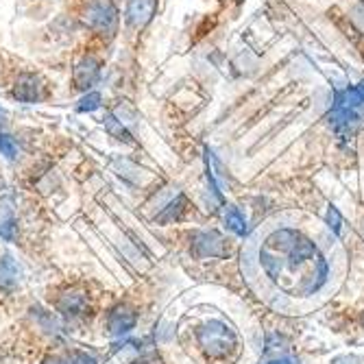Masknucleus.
Listing matches in <instances>:
<instances>
[{
    "mask_svg": "<svg viewBox=\"0 0 364 364\" xmlns=\"http://www.w3.org/2000/svg\"><path fill=\"white\" fill-rule=\"evenodd\" d=\"M103 107V94L96 92V90H90L85 94H81V98L77 101V112L79 114H92L96 109Z\"/></svg>",
    "mask_w": 364,
    "mask_h": 364,
    "instance_id": "obj_13",
    "label": "nucleus"
},
{
    "mask_svg": "<svg viewBox=\"0 0 364 364\" xmlns=\"http://www.w3.org/2000/svg\"><path fill=\"white\" fill-rule=\"evenodd\" d=\"M225 223H227V227L234 231L236 236H245L247 234V220H245V216L240 214V210L236 205H227Z\"/></svg>",
    "mask_w": 364,
    "mask_h": 364,
    "instance_id": "obj_14",
    "label": "nucleus"
},
{
    "mask_svg": "<svg viewBox=\"0 0 364 364\" xmlns=\"http://www.w3.org/2000/svg\"><path fill=\"white\" fill-rule=\"evenodd\" d=\"M327 227L332 229L336 236L341 234V229H343V218H341V214H338V210L334 205L327 208Z\"/></svg>",
    "mask_w": 364,
    "mask_h": 364,
    "instance_id": "obj_17",
    "label": "nucleus"
},
{
    "mask_svg": "<svg viewBox=\"0 0 364 364\" xmlns=\"http://www.w3.org/2000/svg\"><path fill=\"white\" fill-rule=\"evenodd\" d=\"M87 301H85V296L81 292H65L61 294V299H59V310L63 314H68V316H77V314H83Z\"/></svg>",
    "mask_w": 364,
    "mask_h": 364,
    "instance_id": "obj_11",
    "label": "nucleus"
},
{
    "mask_svg": "<svg viewBox=\"0 0 364 364\" xmlns=\"http://www.w3.org/2000/svg\"><path fill=\"white\" fill-rule=\"evenodd\" d=\"M360 107H364V92H362L360 85H347V87L334 92V105H332V109L358 112Z\"/></svg>",
    "mask_w": 364,
    "mask_h": 364,
    "instance_id": "obj_9",
    "label": "nucleus"
},
{
    "mask_svg": "<svg viewBox=\"0 0 364 364\" xmlns=\"http://www.w3.org/2000/svg\"><path fill=\"white\" fill-rule=\"evenodd\" d=\"M136 323H138L136 310H134V308H129V306H124V304L116 306V308L109 312V316H107V329H109V334H112V336H124V334H129L131 329L136 327Z\"/></svg>",
    "mask_w": 364,
    "mask_h": 364,
    "instance_id": "obj_8",
    "label": "nucleus"
},
{
    "mask_svg": "<svg viewBox=\"0 0 364 364\" xmlns=\"http://www.w3.org/2000/svg\"><path fill=\"white\" fill-rule=\"evenodd\" d=\"M192 251L198 257H223L229 253L227 242L218 231H198V234H194Z\"/></svg>",
    "mask_w": 364,
    "mask_h": 364,
    "instance_id": "obj_7",
    "label": "nucleus"
},
{
    "mask_svg": "<svg viewBox=\"0 0 364 364\" xmlns=\"http://www.w3.org/2000/svg\"><path fill=\"white\" fill-rule=\"evenodd\" d=\"M18 282V264L11 255L0 257V288H11Z\"/></svg>",
    "mask_w": 364,
    "mask_h": 364,
    "instance_id": "obj_12",
    "label": "nucleus"
},
{
    "mask_svg": "<svg viewBox=\"0 0 364 364\" xmlns=\"http://www.w3.org/2000/svg\"><path fill=\"white\" fill-rule=\"evenodd\" d=\"M101 77H103V59L94 53H83L73 65L70 85H73V90L85 94L98 85Z\"/></svg>",
    "mask_w": 364,
    "mask_h": 364,
    "instance_id": "obj_4",
    "label": "nucleus"
},
{
    "mask_svg": "<svg viewBox=\"0 0 364 364\" xmlns=\"http://www.w3.org/2000/svg\"><path fill=\"white\" fill-rule=\"evenodd\" d=\"M336 364H353V360H347L345 358V360H336Z\"/></svg>",
    "mask_w": 364,
    "mask_h": 364,
    "instance_id": "obj_21",
    "label": "nucleus"
},
{
    "mask_svg": "<svg viewBox=\"0 0 364 364\" xmlns=\"http://www.w3.org/2000/svg\"><path fill=\"white\" fill-rule=\"evenodd\" d=\"M157 11H159V0H127L122 11V24L129 31L140 33L155 20Z\"/></svg>",
    "mask_w": 364,
    "mask_h": 364,
    "instance_id": "obj_6",
    "label": "nucleus"
},
{
    "mask_svg": "<svg viewBox=\"0 0 364 364\" xmlns=\"http://www.w3.org/2000/svg\"><path fill=\"white\" fill-rule=\"evenodd\" d=\"M70 364H96V360L92 355L83 353V351H75L70 355Z\"/></svg>",
    "mask_w": 364,
    "mask_h": 364,
    "instance_id": "obj_18",
    "label": "nucleus"
},
{
    "mask_svg": "<svg viewBox=\"0 0 364 364\" xmlns=\"http://www.w3.org/2000/svg\"><path fill=\"white\" fill-rule=\"evenodd\" d=\"M183 208H186V198L179 194V196L175 198V201H171L168 208L157 216V220H159V223H171V220L179 218V214L183 212Z\"/></svg>",
    "mask_w": 364,
    "mask_h": 364,
    "instance_id": "obj_15",
    "label": "nucleus"
},
{
    "mask_svg": "<svg viewBox=\"0 0 364 364\" xmlns=\"http://www.w3.org/2000/svg\"><path fill=\"white\" fill-rule=\"evenodd\" d=\"M0 155L7 159H16L18 157V142L14 140V136L0 131Z\"/></svg>",
    "mask_w": 364,
    "mask_h": 364,
    "instance_id": "obj_16",
    "label": "nucleus"
},
{
    "mask_svg": "<svg viewBox=\"0 0 364 364\" xmlns=\"http://www.w3.org/2000/svg\"><path fill=\"white\" fill-rule=\"evenodd\" d=\"M269 364H292V360H286V358H282V360H273V362H269Z\"/></svg>",
    "mask_w": 364,
    "mask_h": 364,
    "instance_id": "obj_20",
    "label": "nucleus"
},
{
    "mask_svg": "<svg viewBox=\"0 0 364 364\" xmlns=\"http://www.w3.org/2000/svg\"><path fill=\"white\" fill-rule=\"evenodd\" d=\"M103 124H105L107 134H109L112 138H116V140H120V142H134V140H131L134 136H131V131L127 129V122H124L116 112H107Z\"/></svg>",
    "mask_w": 364,
    "mask_h": 364,
    "instance_id": "obj_10",
    "label": "nucleus"
},
{
    "mask_svg": "<svg viewBox=\"0 0 364 364\" xmlns=\"http://www.w3.org/2000/svg\"><path fill=\"white\" fill-rule=\"evenodd\" d=\"M42 364H65L63 360H59V358H46Z\"/></svg>",
    "mask_w": 364,
    "mask_h": 364,
    "instance_id": "obj_19",
    "label": "nucleus"
},
{
    "mask_svg": "<svg viewBox=\"0 0 364 364\" xmlns=\"http://www.w3.org/2000/svg\"><path fill=\"white\" fill-rule=\"evenodd\" d=\"M81 24L101 40H112L118 36L122 14L116 0H85L79 11Z\"/></svg>",
    "mask_w": 364,
    "mask_h": 364,
    "instance_id": "obj_2",
    "label": "nucleus"
},
{
    "mask_svg": "<svg viewBox=\"0 0 364 364\" xmlns=\"http://www.w3.org/2000/svg\"><path fill=\"white\" fill-rule=\"evenodd\" d=\"M9 94L14 101H18L22 105H38L44 98V81L36 73L20 70V73H16L11 85H9Z\"/></svg>",
    "mask_w": 364,
    "mask_h": 364,
    "instance_id": "obj_5",
    "label": "nucleus"
},
{
    "mask_svg": "<svg viewBox=\"0 0 364 364\" xmlns=\"http://www.w3.org/2000/svg\"><path fill=\"white\" fill-rule=\"evenodd\" d=\"M242 271L255 294L279 314L314 312L338 292L347 253L316 218L284 212L264 220L242 251Z\"/></svg>",
    "mask_w": 364,
    "mask_h": 364,
    "instance_id": "obj_1",
    "label": "nucleus"
},
{
    "mask_svg": "<svg viewBox=\"0 0 364 364\" xmlns=\"http://www.w3.org/2000/svg\"><path fill=\"white\" fill-rule=\"evenodd\" d=\"M196 338H198V345L203 347V351L214 360L229 358L238 347L236 332L223 321H210L201 325L196 332Z\"/></svg>",
    "mask_w": 364,
    "mask_h": 364,
    "instance_id": "obj_3",
    "label": "nucleus"
}]
</instances>
